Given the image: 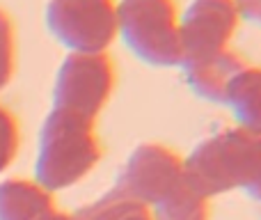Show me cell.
Here are the masks:
<instances>
[{
	"label": "cell",
	"instance_id": "6da1fadb",
	"mask_svg": "<svg viewBox=\"0 0 261 220\" xmlns=\"http://www.w3.org/2000/svg\"><path fill=\"white\" fill-rule=\"evenodd\" d=\"M184 181L206 200L241 190L261 204V135L222 129L184 156Z\"/></svg>",
	"mask_w": 261,
	"mask_h": 220
},
{
	"label": "cell",
	"instance_id": "7a4b0ae2",
	"mask_svg": "<svg viewBox=\"0 0 261 220\" xmlns=\"http://www.w3.org/2000/svg\"><path fill=\"white\" fill-rule=\"evenodd\" d=\"M101 158L96 121L50 108L41 121L35 154V181L48 193L83 181Z\"/></svg>",
	"mask_w": 261,
	"mask_h": 220
},
{
	"label": "cell",
	"instance_id": "3957f363",
	"mask_svg": "<svg viewBox=\"0 0 261 220\" xmlns=\"http://www.w3.org/2000/svg\"><path fill=\"white\" fill-rule=\"evenodd\" d=\"M179 12L174 0H117L119 41L149 67H181Z\"/></svg>",
	"mask_w": 261,
	"mask_h": 220
},
{
	"label": "cell",
	"instance_id": "277c9868",
	"mask_svg": "<svg viewBox=\"0 0 261 220\" xmlns=\"http://www.w3.org/2000/svg\"><path fill=\"white\" fill-rule=\"evenodd\" d=\"M44 23L67 53H106L117 39V0H48Z\"/></svg>",
	"mask_w": 261,
	"mask_h": 220
},
{
	"label": "cell",
	"instance_id": "5b68a950",
	"mask_svg": "<svg viewBox=\"0 0 261 220\" xmlns=\"http://www.w3.org/2000/svg\"><path fill=\"white\" fill-rule=\"evenodd\" d=\"M115 87V64L108 53H67L55 71L50 104L55 110L96 121Z\"/></svg>",
	"mask_w": 261,
	"mask_h": 220
},
{
	"label": "cell",
	"instance_id": "8992f818",
	"mask_svg": "<svg viewBox=\"0 0 261 220\" xmlns=\"http://www.w3.org/2000/svg\"><path fill=\"white\" fill-rule=\"evenodd\" d=\"M184 184V156L167 144L142 142L128 154L113 188L151 209Z\"/></svg>",
	"mask_w": 261,
	"mask_h": 220
},
{
	"label": "cell",
	"instance_id": "52a82bcc",
	"mask_svg": "<svg viewBox=\"0 0 261 220\" xmlns=\"http://www.w3.org/2000/svg\"><path fill=\"white\" fill-rule=\"evenodd\" d=\"M239 23L234 0H190L179 12L181 64L227 51Z\"/></svg>",
	"mask_w": 261,
	"mask_h": 220
},
{
	"label": "cell",
	"instance_id": "ba28073f",
	"mask_svg": "<svg viewBox=\"0 0 261 220\" xmlns=\"http://www.w3.org/2000/svg\"><path fill=\"white\" fill-rule=\"evenodd\" d=\"M243 67V58L239 53H234L231 48H227L222 53L206 55V58L188 60L179 69L184 71V81L188 85V90L197 99L222 106L227 90H229V85L234 83V78L239 76V71Z\"/></svg>",
	"mask_w": 261,
	"mask_h": 220
},
{
	"label": "cell",
	"instance_id": "9c48e42d",
	"mask_svg": "<svg viewBox=\"0 0 261 220\" xmlns=\"http://www.w3.org/2000/svg\"><path fill=\"white\" fill-rule=\"evenodd\" d=\"M55 211L53 193L37 181H0V220H44Z\"/></svg>",
	"mask_w": 261,
	"mask_h": 220
},
{
	"label": "cell",
	"instance_id": "30bf717a",
	"mask_svg": "<svg viewBox=\"0 0 261 220\" xmlns=\"http://www.w3.org/2000/svg\"><path fill=\"white\" fill-rule=\"evenodd\" d=\"M236 129L261 135V67L245 64L222 101Z\"/></svg>",
	"mask_w": 261,
	"mask_h": 220
},
{
	"label": "cell",
	"instance_id": "8fae6325",
	"mask_svg": "<svg viewBox=\"0 0 261 220\" xmlns=\"http://www.w3.org/2000/svg\"><path fill=\"white\" fill-rule=\"evenodd\" d=\"M71 220H153L151 211L144 204L126 198L124 193L110 188L94 202L69 213Z\"/></svg>",
	"mask_w": 261,
	"mask_h": 220
},
{
	"label": "cell",
	"instance_id": "7c38bea8",
	"mask_svg": "<svg viewBox=\"0 0 261 220\" xmlns=\"http://www.w3.org/2000/svg\"><path fill=\"white\" fill-rule=\"evenodd\" d=\"M149 211L153 220H211V200L197 195L184 184Z\"/></svg>",
	"mask_w": 261,
	"mask_h": 220
},
{
	"label": "cell",
	"instance_id": "4fadbf2b",
	"mask_svg": "<svg viewBox=\"0 0 261 220\" xmlns=\"http://www.w3.org/2000/svg\"><path fill=\"white\" fill-rule=\"evenodd\" d=\"M18 144H21V133H18L16 117L12 115V110L0 106V175L14 163Z\"/></svg>",
	"mask_w": 261,
	"mask_h": 220
},
{
	"label": "cell",
	"instance_id": "5bb4252c",
	"mask_svg": "<svg viewBox=\"0 0 261 220\" xmlns=\"http://www.w3.org/2000/svg\"><path fill=\"white\" fill-rule=\"evenodd\" d=\"M14 64H16V39H14L12 18L0 9V90L12 81Z\"/></svg>",
	"mask_w": 261,
	"mask_h": 220
},
{
	"label": "cell",
	"instance_id": "9a60e30c",
	"mask_svg": "<svg viewBox=\"0 0 261 220\" xmlns=\"http://www.w3.org/2000/svg\"><path fill=\"white\" fill-rule=\"evenodd\" d=\"M241 21L261 28V0H234Z\"/></svg>",
	"mask_w": 261,
	"mask_h": 220
},
{
	"label": "cell",
	"instance_id": "2e32d148",
	"mask_svg": "<svg viewBox=\"0 0 261 220\" xmlns=\"http://www.w3.org/2000/svg\"><path fill=\"white\" fill-rule=\"evenodd\" d=\"M44 220H71V216H69V213H62V211H58V209H55V211L50 213V216H46Z\"/></svg>",
	"mask_w": 261,
	"mask_h": 220
}]
</instances>
